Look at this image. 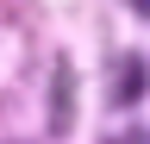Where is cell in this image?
Masks as SVG:
<instances>
[{
	"label": "cell",
	"instance_id": "cell-2",
	"mask_svg": "<svg viewBox=\"0 0 150 144\" xmlns=\"http://www.w3.org/2000/svg\"><path fill=\"white\" fill-rule=\"evenodd\" d=\"M138 94H144V63H138V57H125V63H119V82H112V100L131 106Z\"/></svg>",
	"mask_w": 150,
	"mask_h": 144
},
{
	"label": "cell",
	"instance_id": "cell-1",
	"mask_svg": "<svg viewBox=\"0 0 150 144\" xmlns=\"http://www.w3.org/2000/svg\"><path fill=\"white\" fill-rule=\"evenodd\" d=\"M75 125V69L56 63L50 69V132H69Z\"/></svg>",
	"mask_w": 150,
	"mask_h": 144
}]
</instances>
